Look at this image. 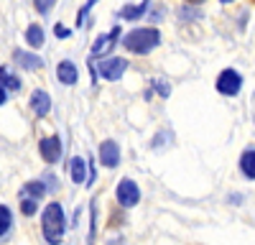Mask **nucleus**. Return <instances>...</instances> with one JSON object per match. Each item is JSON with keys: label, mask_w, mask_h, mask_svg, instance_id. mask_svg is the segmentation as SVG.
<instances>
[{"label": "nucleus", "mask_w": 255, "mask_h": 245, "mask_svg": "<svg viewBox=\"0 0 255 245\" xmlns=\"http://www.w3.org/2000/svg\"><path fill=\"white\" fill-rule=\"evenodd\" d=\"M10 222H13V215H10V210L5 207H0V238L5 240V235H8V230H10Z\"/></svg>", "instance_id": "obj_17"}, {"label": "nucleus", "mask_w": 255, "mask_h": 245, "mask_svg": "<svg viewBox=\"0 0 255 245\" xmlns=\"http://www.w3.org/2000/svg\"><path fill=\"white\" fill-rule=\"evenodd\" d=\"M23 194H26V197H33V199L46 197V184H41V181H28L26 187H23Z\"/></svg>", "instance_id": "obj_16"}, {"label": "nucleus", "mask_w": 255, "mask_h": 245, "mask_svg": "<svg viewBox=\"0 0 255 245\" xmlns=\"http://www.w3.org/2000/svg\"><path fill=\"white\" fill-rule=\"evenodd\" d=\"M72 179H74V184H82L84 179H87V166H84V158L82 156H74L72 158Z\"/></svg>", "instance_id": "obj_15"}, {"label": "nucleus", "mask_w": 255, "mask_h": 245, "mask_svg": "<svg viewBox=\"0 0 255 245\" xmlns=\"http://www.w3.org/2000/svg\"><path fill=\"white\" fill-rule=\"evenodd\" d=\"M20 212H23L26 217L36 215V199H33V197H26V194H23V199H20Z\"/></svg>", "instance_id": "obj_19"}, {"label": "nucleus", "mask_w": 255, "mask_h": 245, "mask_svg": "<svg viewBox=\"0 0 255 245\" xmlns=\"http://www.w3.org/2000/svg\"><path fill=\"white\" fill-rule=\"evenodd\" d=\"M120 36V26H115L110 33H102L97 41H95V46H92V56H100L102 51H110L113 44H115V38Z\"/></svg>", "instance_id": "obj_10"}, {"label": "nucleus", "mask_w": 255, "mask_h": 245, "mask_svg": "<svg viewBox=\"0 0 255 245\" xmlns=\"http://www.w3.org/2000/svg\"><path fill=\"white\" fill-rule=\"evenodd\" d=\"M38 151H41V156H44V161H46V163H56V161L61 158V140H59V135L41 138Z\"/></svg>", "instance_id": "obj_7"}, {"label": "nucleus", "mask_w": 255, "mask_h": 245, "mask_svg": "<svg viewBox=\"0 0 255 245\" xmlns=\"http://www.w3.org/2000/svg\"><path fill=\"white\" fill-rule=\"evenodd\" d=\"M240 171L248 179H255V148L243 151V156H240Z\"/></svg>", "instance_id": "obj_12"}, {"label": "nucleus", "mask_w": 255, "mask_h": 245, "mask_svg": "<svg viewBox=\"0 0 255 245\" xmlns=\"http://www.w3.org/2000/svg\"><path fill=\"white\" fill-rule=\"evenodd\" d=\"M115 197L120 202V207H135V204L140 202V189H138V184L133 179H120L118 184V189H115Z\"/></svg>", "instance_id": "obj_3"}, {"label": "nucleus", "mask_w": 255, "mask_h": 245, "mask_svg": "<svg viewBox=\"0 0 255 245\" xmlns=\"http://www.w3.org/2000/svg\"><path fill=\"white\" fill-rule=\"evenodd\" d=\"M153 87H156V90H158L163 97H168V92H171V87H168L166 82H161V79H153Z\"/></svg>", "instance_id": "obj_21"}, {"label": "nucleus", "mask_w": 255, "mask_h": 245, "mask_svg": "<svg viewBox=\"0 0 255 245\" xmlns=\"http://www.w3.org/2000/svg\"><path fill=\"white\" fill-rule=\"evenodd\" d=\"M54 3H56V0H33L36 10H38V13H44V15H46V13L54 8Z\"/></svg>", "instance_id": "obj_20"}, {"label": "nucleus", "mask_w": 255, "mask_h": 245, "mask_svg": "<svg viewBox=\"0 0 255 245\" xmlns=\"http://www.w3.org/2000/svg\"><path fill=\"white\" fill-rule=\"evenodd\" d=\"M125 69H128V61L120 59V56H108V59H102L100 64H97L100 77H102V79H108V82L120 79V77L125 74Z\"/></svg>", "instance_id": "obj_4"}, {"label": "nucleus", "mask_w": 255, "mask_h": 245, "mask_svg": "<svg viewBox=\"0 0 255 245\" xmlns=\"http://www.w3.org/2000/svg\"><path fill=\"white\" fill-rule=\"evenodd\" d=\"M148 3H151V0H143L140 5H125V8L120 10V18H125V20H135V18H140V15L148 10Z\"/></svg>", "instance_id": "obj_14"}, {"label": "nucleus", "mask_w": 255, "mask_h": 245, "mask_svg": "<svg viewBox=\"0 0 255 245\" xmlns=\"http://www.w3.org/2000/svg\"><path fill=\"white\" fill-rule=\"evenodd\" d=\"M100 163L105 169H115L120 163V146L115 140H102L100 143Z\"/></svg>", "instance_id": "obj_6"}, {"label": "nucleus", "mask_w": 255, "mask_h": 245, "mask_svg": "<svg viewBox=\"0 0 255 245\" xmlns=\"http://www.w3.org/2000/svg\"><path fill=\"white\" fill-rule=\"evenodd\" d=\"M15 56V61L23 69H41V64H44V59L41 56H36V54H26V51H15L13 54Z\"/></svg>", "instance_id": "obj_11"}, {"label": "nucleus", "mask_w": 255, "mask_h": 245, "mask_svg": "<svg viewBox=\"0 0 255 245\" xmlns=\"http://www.w3.org/2000/svg\"><path fill=\"white\" fill-rule=\"evenodd\" d=\"M31 110H33L36 115H41V118H46L49 110H51V97H49V92L36 90V92L31 95Z\"/></svg>", "instance_id": "obj_9"}, {"label": "nucleus", "mask_w": 255, "mask_h": 245, "mask_svg": "<svg viewBox=\"0 0 255 245\" xmlns=\"http://www.w3.org/2000/svg\"><path fill=\"white\" fill-rule=\"evenodd\" d=\"M56 77H59L61 85H77L79 72H77V67H74V61H69V59L59 61V67H56Z\"/></svg>", "instance_id": "obj_8"}, {"label": "nucleus", "mask_w": 255, "mask_h": 245, "mask_svg": "<svg viewBox=\"0 0 255 245\" xmlns=\"http://www.w3.org/2000/svg\"><path fill=\"white\" fill-rule=\"evenodd\" d=\"M97 3V0H87V5H84L82 10H79V15H77V20H79V23H82V20H84V15H87L90 10H92V5Z\"/></svg>", "instance_id": "obj_22"}, {"label": "nucleus", "mask_w": 255, "mask_h": 245, "mask_svg": "<svg viewBox=\"0 0 255 245\" xmlns=\"http://www.w3.org/2000/svg\"><path fill=\"white\" fill-rule=\"evenodd\" d=\"M220 3H232V0H220Z\"/></svg>", "instance_id": "obj_24"}, {"label": "nucleus", "mask_w": 255, "mask_h": 245, "mask_svg": "<svg viewBox=\"0 0 255 245\" xmlns=\"http://www.w3.org/2000/svg\"><path fill=\"white\" fill-rule=\"evenodd\" d=\"M0 85H3L5 90H18V87H20V79H18L15 74L5 72V67H3V72H0Z\"/></svg>", "instance_id": "obj_18"}, {"label": "nucleus", "mask_w": 255, "mask_h": 245, "mask_svg": "<svg viewBox=\"0 0 255 245\" xmlns=\"http://www.w3.org/2000/svg\"><path fill=\"white\" fill-rule=\"evenodd\" d=\"M26 44H31L33 49L44 46V28H41L38 23H31V26L26 28Z\"/></svg>", "instance_id": "obj_13"}, {"label": "nucleus", "mask_w": 255, "mask_h": 245, "mask_svg": "<svg viewBox=\"0 0 255 245\" xmlns=\"http://www.w3.org/2000/svg\"><path fill=\"white\" fill-rule=\"evenodd\" d=\"M161 44V33L156 28H135L123 38V46L133 54H148Z\"/></svg>", "instance_id": "obj_2"}, {"label": "nucleus", "mask_w": 255, "mask_h": 245, "mask_svg": "<svg viewBox=\"0 0 255 245\" xmlns=\"http://www.w3.org/2000/svg\"><path fill=\"white\" fill-rule=\"evenodd\" d=\"M243 87V77L235 72V69H222L220 77H217V92L220 95H227V97H235Z\"/></svg>", "instance_id": "obj_5"}, {"label": "nucleus", "mask_w": 255, "mask_h": 245, "mask_svg": "<svg viewBox=\"0 0 255 245\" xmlns=\"http://www.w3.org/2000/svg\"><path fill=\"white\" fill-rule=\"evenodd\" d=\"M64 228H67V222H64V210L59 202H49L44 215H41V233H44L46 243L49 245H59L64 240Z\"/></svg>", "instance_id": "obj_1"}, {"label": "nucleus", "mask_w": 255, "mask_h": 245, "mask_svg": "<svg viewBox=\"0 0 255 245\" xmlns=\"http://www.w3.org/2000/svg\"><path fill=\"white\" fill-rule=\"evenodd\" d=\"M54 33H56L59 38H69V36H72V31L64 28V26H54Z\"/></svg>", "instance_id": "obj_23"}]
</instances>
